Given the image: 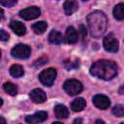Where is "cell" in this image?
<instances>
[{
  "instance_id": "obj_19",
  "label": "cell",
  "mask_w": 124,
  "mask_h": 124,
  "mask_svg": "<svg viewBox=\"0 0 124 124\" xmlns=\"http://www.w3.org/2000/svg\"><path fill=\"white\" fill-rule=\"evenodd\" d=\"M123 10H124V4L123 3H119L117 4L114 9H113V16L116 19L118 20H122L124 18V13H123Z\"/></svg>"
},
{
  "instance_id": "obj_13",
  "label": "cell",
  "mask_w": 124,
  "mask_h": 124,
  "mask_svg": "<svg viewBox=\"0 0 124 124\" xmlns=\"http://www.w3.org/2000/svg\"><path fill=\"white\" fill-rule=\"evenodd\" d=\"M63 8H64L65 14L67 16H71L78 10V2L76 0H66Z\"/></svg>"
},
{
  "instance_id": "obj_10",
  "label": "cell",
  "mask_w": 124,
  "mask_h": 124,
  "mask_svg": "<svg viewBox=\"0 0 124 124\" xmlns=\"http://www.w3.org/2000/svg\"><path fill=\"white\" fill-rule=\"evenodd\" d=\"M46 118H47V113H46V111L41 110V111H37V112H36V113H34L33 115L27 116V117L25 118V121H26L27 123L34 124V123L44 122Z\"/></svg>"
},
{
  "instance_id": "obj_28",
  "label": "cell",
  "mask_w": 124,
  "mask_h": 124,
  "mask_svg": "<svg viewBox=\"0 0 124 124\" xmlns=\"http://www.w3.org/2000/svg\"><path fill=\"white\" fill-rule=\"evenodd\" d=\"M81 122H82V119H80V118H77L74 120V123H81Z\"/></svg>"
},
{
  "instance_id": "obj_24",
  "label": "cell",
  "mask_w": 124,
  "mask_h": 124,
  "mask_svg": "<svg viewBox=\"0 0 124 124\" xmlns=\"http://www.w3.org/2000/svg\"><path fill=\"white\" fill-rule=\"evenodd\" d=\"M46 61H47V58H46V57H41L40 59H38V60H36V61L34 62V66H36V67H40V66L46 64Z\"/></svg>"
},
{
  "instance_id": "obj_17",
  "label": "cell",
  "mask_w": 124,
  "mask_h": 124,
  "mask_svg": "<svg viewBox=\"0 0 124 124\" xmlns=\"http://www.w3.org/2000/svg\"><path fill=\"white\" fill-rule=\"evenodd\" d=\"M46 27H47V23H46V21H38V22H36V23H34V24L32 25L33 31H34L36 34H38V35L43 34V33L46 31Z\"/></svg>"
},
{
  "instance_id": "obj_9",
  "label": "cell",
  "mask_w": 124,
  "mask_h": 124,
  "mask_svg": "<svg viewBox=\"0 0 124 124\" xmlns=\"http://www.w3.org/2000/svg\"><path fill=\"white\" fill-rule=\"evenodd\" d=\"M29 96H30V99L36 104H42L46 100V95L45 91L40 88L33 89L30 92Z\"/></svg>"
},
{
  "instance_id": "obj_8",
  "label": "cell",
  "mask_w": 124,
  "mask_h": 124,
  "mask_svg": "<svg viewBox=\"0 0 124 124\" xmlns=\"http://www.w3.org/2000/svg\"><path fill=\"white\" fill-rule=\"evenodd\" d=\"M93 104L95 105V107H97L98 108L101 109H106L110 106V101L108 99V97L102 95V94H98L95 95L93 97Z\"/></svg>"
},
{
  "instance_id": "obj_18",
  "label": "cell",
  "mask_w": 124,
  "mask_h": 124,
  "mask_svg": "<svg viewBox=\"0 0 124 124\" xmlns=\"http://www.w3.org/2000/svg\"><path fill=\"white\" fill-rule=\"evenodd\" d=\"M10 74L11 76H13L14 78H20L23 76L24 74V71H23V68L18 65V64H14L11 68H10Z\"/></svg>"
},
{
  "instance_id": "obj_23",
  "label": "cell",
  "mask_w": 124,
  "mask_h": 124,
  "mask_svg": "<svg viewBox=\"0 0 124 124\" xmlns=\"http://www.w3.org/2000/svg\"><path fill=\"white\" fill-rule=\"evenodd\" d=\"M65 66L68 70H72V69H75L77 67H78V61H75V62H72V61H65Z\"/></svg>"
},
{
  "instance_id": "obj_2",
  "label": "cell",
  "mask_w": 124,
  "mask_h": 124,
  "mask_svg": "<svg viewBox=\"0 0 124 124\" xmlns=\"http://www.w3.org/2000/svg\"><path fill=\"white\" fill-rule=\"evenodd\" d=\"M87 24L90 34L94 38H99L107 30L108 18L103 12L95 11L87 16Z\"/></svg>"
},
{
  "instance_id": "obj_5",
  "label": "cell",
  "mask_w": 124,
  "mask_h": 124,
  "mask_svg": "<svg viewBox=\"0 0 124 124\" xmlns=\"http://www.w3.org/2000/svg\"><path fill=\"white\" fill-rule=\"evenodd\" d=\"M30 53H31L30 47L27 45H23V44H18L15 46L11 51L12 56L18 59H26L29 57Z\"/></svg>"
},
{
  "instance_id": "obj_29",
  "label": "cell",
  "mask_w": 124,
  "mask_h": 124,
  "mask_svg": "<svg viewBox=\"0 0 124 124\" xmlns=\"http://www.w3.org/2000/svg\"><path fill=\"white\" fill-rule=\"evenodd\" d=\"M0 123H6V120L2 116H0Z\"/></svg>"
},
{
  "instance_id": "obj_31",
  "label": "cell",
  "mask_w": 124,
  "mask_h": 124,
  "mask_svg": "<svg viewBox=\"0 0 124 124\" xmlns=\"http://www.w3.org/2000/svg\"><path fill=\"white\" fill-rule=\"evenodd\" d=\"M2 104H3V101H2V99H1V98H0V107H1V106H2Z\"/></svg>"
},
{
  "instance_id": "obj_25",
  "label": "cell",
  "mask_w": 124,
  "mask_h": 124,
  "mask_svg": "<svg viewBox=\"0 0 124 124\" xmlns=\"http://www.w3.org/2000/svg\"><path fill=\"white\" fill-rule=\"evenodd\" d=\"M9 38H10L9 34L5 30L0 29V41H8Z\"/></svg>"
},
{
  "instance_id": "obj_12",
  "label": "cell",
  "mask_w": 124,
  "mask_h": 124,
  "mask_svg": "<svg viewBox=\"0 0 124 124\" xmlns=\"http://www.w3.org/2000/svg\"><path fill=\"white\" fill-rule=\"evenodd\" d=\"M66 42L68 44H76L78 40V35L77 30L73 26H69L66 30V35H65Z\"/></svg>"
},
{
  "instance_id": "obj_14",
  "label": "cell",
  "mask_w": 124,
  "mask_h": 124,
  "mask_svg": "<svg viewBox=\"0 0 124 124\" xmlns=\"http://www.w3.org/2000/svg\"><path fill=\"white\" fill-rule=\"evenodd\" d=\"M54 113L58 119H64L69 116V110L64 105H56L54 108Z\"/></svg>"
},
{
  "instance_id": "obj_20",
  "label": "cell",
  "mask_w": 124,
  "mask_h": 124,
  "mask_svg": "<svg viewBox=\"0 0 124 124\" xmlns=\"http://www.w3.org/2000/svg\"><path fill=\"white\" fill-rule=\"evenodd\" d=\"M3 88L6 93H8L11 96H16L17 94V87L12 82H5L3 85Z\"/></svg>"
},
{
  "instance_id": "obj_1",
  "label": "cell",
  "mask_w": 124,
  "mask_h": 124,
  "mask_svg": "<svg viewBox=\"0 0 124 124\" xmlns=\"http://www.w3.org/2000/svg\"><path fill=\"white\" fill-rule=\"evenodd\" d=\"M90 74L101 79L110 80L117 75V66L111 60H98L91 66Z\"/></svg>"
},
{
  "instance_id": "obj_22",
  "label": "cell",
  "mask_w": 124,
  "mask_h": 124,
  "mask_svg": "<svg viewBox=\"0 0 124 124\" xmlns=\"http://www.w3.org/2000/svg\"><path fill=\"white\" fill-rule=\"evenodd\" d=\"M17 0H0V4L4 7H13L16 4Z\"/></svg>"
},
{
  "instance_id": "obj_21",
  "label": "cell",
  "mask_w": 124,
  "mask_h": 124,
  "mask_svg": "<svg viewBox=\"0 0 124 124\" xmlns=\"http://www.w3.org/2000/svg\"><path fill=\"white\" fill-rule=\"evenodd\" d=\"M112 113L117 117H123L124 116V108L122 105H116L112 108Z\"/></svg>"
},
{
  "instance_id": "obj_4",
  "label": "cell",
  "mask_w": 124,
  "mask_h": 124,
  "mask_svg": "<svg viewBox=\"0 0 124 124\" xmlns=\"http://www.w3.org/2000/svg\"><path fill=\"white\" fill-rule=\"evenodd\" d=\"M56 70L54 68H48L46 70H44L40 75H39V79L40 81L45 85V86H51L55 80L56 78Z\"/></svg>"
},
{
  "instance_id": "obj_30",
  "label": "cell",
  "mask_w": 124,
  "mask_h": 124,
  "mask_svg": "<svg viewBox=\"0 0 124 124\" xmlns=\"http://www.w3.org/2000/svg\"><path fill=\"white\" fill-rule=\"evenodd\" d=\"M96 123H104V121L103 120H97Z\"/></svg>"
},
{
  "instance_id": "obj_27",
  "label": "cell",
  "mask_w": 124,
  "mask_h": 124,
  "mask_svg": "<svg viewBox=\"0 0 124 124\" xmlns=\"http://www.w3.org/2000/svg\"><path fill=\"white\" fill-rule=\"evenodd\" d=\"M4 19V11L0 8V20H3Z\"/></svg>"
},
{
  "instance_id": "obj_16",
  "label": "cell",
  "mask_w": 124,
  "mask_h": 124,
  "mask_svg": "<svg viewBox=\"0 0 124 124\" xmlns=\"http://www.w3.org/2000/svg\"><path fill=\"white\" fill-rule=\"evenodd\" d=\"M48 41L49 43L51 44H54V45H59L62 43L63 41V37H62V34L57 31V30H52L49 35H48Z\"/></svg>"
},
{
  "instance_id": "obj_6",
  "label": "cell",
  "mask_w": 124,
  "mask_h": 124,
  "mask_svg": "<svg viewBox=\"0 0 124 124\" xmlns=\"http://www.w3.org/2000/svg\"><path fill=\"white\" fill-rule=\"evenodd\" d=\"M103 46L104 48L108 52H116L119 49V43L112 34H109L104 38Z\"/></svg>"
},
{
  "instance_id": "obj_32",
  "label": "cell",
  "mask_w": 124,
  "mask_h": 124,
  "mask_svg": "<svg viewBox=\"0 0 124 124\" xmlns=\"http://www.w3.org/2000/svg\"><path fill=\"white\" fill-rule=\"evenodd\" d=\"M0 58H1V50H0Z\"/></svg>"
},
{
  "instance_id": "obj_3",
  "label": "cell",
  "mask_w": 124,
  "mask_h": 124,
  "mask_svg": "<svg viewBox=\"0 0 124 124\" xmlns=\"http://www.w3.org/2000/svg\"><path fill=\"white\" fill-rule=\"evenodd\" d=\"M64 90L67 92L68 95L70 96H75L79 94L82 91V84L80 81H78V79H68L64 82Z\"/></svg>"
},
{
  "instance_id": "obj_15",
  "label": "cell",
  "mask_w": 124,
  "mask_h": 124,
  "mask_svg": "<svg viewBox=\"0 0 124 124\" xmlns=\"http://www.w3.org/2000/svg\"><path fill=\"white\" fill-rule=\"evenodd\" d=\"M86 106V102L84 99L82 98H77L75 99L72 104H71V108L73 111H76V112H78V111H81Z\"/></svg>"
},
{
  "instance_id": "obj_26",
  "label": "cell",
  "mask_w": 124,
  "mask_h": 124,
  "mask_svg": "<svg viewBox=\"0 0 124 124\" xmlns=\"http://www.w3.org/2000/svg\"><path fill=\"white\" fill-rule=\"evenodd\" d=\"M79 30H80L81 38H82V40H84L85 37H86V29H85V27H84L83 25H80V26H79Z\"/></svg>"
},
{
  "instance_id": "obj_7",
  "label": "cell",
  "mask_w": 124,
  "mask_h": 124,
  "mask_svg": "<svg viewBox=\"0 0 124 124\" xmlns=\"http://www.w3.org/2000/svg\"><path fill=\"white\" fill-rule=\"evenodd\" d=\"M41 15V11L38 7L36 6H32V7H28L26 9H23L19 12V16L25 20H31V19H35L37 18L39 16Z\"/></svg>"
},
{
  "instance_id": "obj_33",
  "label": "cell",
  "mask_w": 124,
  "mask_h": 124,
  "mask_svg": "<svg viewBox=\"0 0 124 124\" xmlns=\"http://www.w3.org/2000/svg\"><path fill=\"white\" fill-rule=\"evenodd\" d=\"M83 1H87V0H83Z\"/></svg>"
},
{
  "instance_id": "obj_11",
  "label": "cell",
  "mask_w": 124,
  "mask_h": 124,
  "mask_svg": "<svg viewBox=\"0 0 124 124\" xmlns=\"http://www.w3.org/2000/svg\"><path fill=\"white\" fill-rule=\"evenodd\" d=\"M10 27L11 29L18 36H23L26 33V27L25 25L20 22V21H16V20H12L10 23Z\"/></svg>"
}]
</instances>
